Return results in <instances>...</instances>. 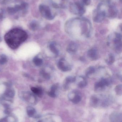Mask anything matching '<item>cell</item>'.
<instances>
[{"label":"cell","mask_w":122,"mask_h":122,"mask_svg":"<svg viewBox=\"0 0 122 122\" xmlns=\"http://www.w3.org/2000/svg\"><path fill=\"white\" fill-rule=\"evenodd\" d=\"M99 0L101 1H104V2H105V1H108L109 0Z\"/></svg>","instance_id":"cell-27"},{"label":"cell","mask_w":122,"mask_h":122,"mask_svg":"<svg viewBox=\"0 0 122 122\" xmlns=\"http://www.w3.org/2000/svg\"><path fill=\"white\" fill-rule=\"evenodd\" d=\"M49 49L55 55L57 56L59 54V51L57 46L55 42H52L49 46Z\"/></svg>","instance_id":"cell-16"},{"label":"cell","mask_w":122,"mask_h":122,"mask_svg":"<svg viewBox=\"0 0 122 122\" xmlns=\"http://www.w3.org/2000/svg\"><path fill=\"white\" fill-rule=\"evenodd\" d=\"M115 61V57L112 54H110L108 55L107 58L105 60L106 63L108 65H111Z\"/></svg>","instance_id":"cell-19"},{"label":"cell","mask_w":122,"mask_h":122,"mask_svg":"<svg viewBox=\"0 0 122 122\" xmlns=\"http://www.w3.org/2000/svg\"><path fill=\"white\" fill-rule=\"evenodd\" d=\"M38 122H42V120H39V121H38Z\"/></svg>","instance_id":"cell-28"},{"label":"cell","mask_w":122,"mask_h":122,"mask_svg":"<svg viewBox=\"0 0 122 122\" xmlns=\"http://www.w3.org/2000/svg\"><path fill=\"white\" fill-rule=\"evenodd\" d=\"M27 38V35L26 32L18 29L9 31L4 37L6 43L12 49L18 48Z\"/></svg>","instance_id":"cell-1"},{"label":"cell","mask_w":122,"mask_h":122,"mask_svg":"<svg viewBox=\"0 0 122 122\" xmlns=\"http://www.w3.org/2000/svg\"><path fill=\"white\" fill-rule=\"evenodd\" d=\"M115 92L118 95H122V84L116 86L115 89Z\"/></svg>","instance_id":"cell-22"},{"label":"cell","mask_w":122,"mask_h":122,"mask_svg":"<svg viewBox=\"0 0 122 122\" xmlns=\"http://www.w3.org/2000/svg\"><path fill=\"white\" fill-rule=\"evenodd\" d=\"M33 62L37 66H39L42 64L43 61L41 59L36 57H35L34 59Z\"/></svg>","instance_id":"cell-23"},{"label":"cell","mask_w":122,"mask_h":122,"mask_svg":"<svg viewBox=\"0 0 122 122\" xmlns=\"http://www.w3.org/2000/svg\"><path fill=\"white\" fill-rule=\"evenodd\" d=\"M81 3L84 5H89L91 3V0H81Z\"/></svg>","instance_id":"cell-25"},{"label":"cell","mask_w":122,"mask_h":122,"mask_svg":"<svg viewBox=\"0 0 122 122\" xmlns=\"http://www.w3.org/2000/svg\"><path fill=\"white\" fill-rule=\"evenodd\" d=\"M108 44L114 47L116 52L120 53L122 51V36L119 33H115L111 34L108 38Z\"/></svg>","instance_id":"cell-4"},{"label":"cell","mask_w":122,"mask_h":122,"mask_svg":"<svg viewBox=\"0 0 122 122\" xmlns=\"http://www.w3.org/2000/svg\"><path fill=\"white\" fill-rule=\"evenodd\" d=\"M14 92L12 90H8L5 93V95L6 97H13L14 96Z\"/></svg>","instance_id":"cell-24"},{"label":"cell","mask_w":122,"mask_h":122,"mask_svg":"<svg viewBox=\"0 0 122 122\" xmlns=\"http://www.w3.org/2000/svg\"><path fill=\"white\" fill-rule=\"evenodd\" d=\"M106 17L104 12L98 9L95 10L93 12V19L95 22L101 23Z\"/></svg>","instance_id":"cell-8"},{"label":"cell","mask_w":122,"mask_h":122,"mask_svg":"<svg viewBox=\"0 0 122 122\" xmlns=\"http://www.w3.org/2000/svg\"><path fill=\"white\" fill-rule=\"evenodd\" d=\"M112 103V99L108 96H98L94 95L90 99V104L93 107H106Z\"/></svg>","instance_id":"cell-2"},{"label":"cell","mask_w":122,"mask_h":122,"mask_svg":"<svg viewBox=\"0 0 122 122\" xmlns=\"http://www.w3.org/2000/svg\"><path fill=\"white\" fill-rule=\"evenodd\" d=\"M70 11L74 14L78 15H82L85 13L84 5L80 2H74L70 5Z\"/></svg>","instance_id":"cell-5"},{"label":"cell","mask_w":122,"mask_h":122,"mask_svg":"<svg viewBox=\"0 0 122 122\" xmlns=\"http://www.w3.org/2000/svg\"><path fill=\"white\" fill-rule=\"evenodd\" d=\"M95 71V69L93 66H90L88 67L86 71V74L87 76L89 77L90 75L94 74Z\"/></svg>","instance_id":"cell-21"},{"label":"cell","mask_w":122,"mask_h":122,"mask_svg":"<svg viewBox=\"0 0 122 122\" xmlns=\"http://www.w3.org/2000/svg\"><path fill=\"white\" fill-rule=\"evenodd\" d=\"M43 8H44V14L45 17L49 20L53 19L55 15L52 13L50 9L48 7H45Z\"/></svg>","instance_id":"cell-15"},{"label":"cell","mask_w":122,"mask_h":122,"mask_svg":"<svg viewBox=\"0 0 122 122\" xmlns=\"http://www.w3.org/2000/svg\"><path fill=\"white\" fill-rule=\"evenodd\" d=\"M75 81H76L77 86L80 88H84L87 85V82L86 79L85 77L82 76H79L77 78H76Z\"/></svg>","instance_id":"cell-12"},{"label":"cell","mask_w":122,"mask_h":122,"mask_svg":"<svg viewBox=\"0 0 122 122\" xmlns=\"http://www.w3.org/2000/svg\"><path fill=\"white\" fill-rule=\"evenodd\" d=\"M68 98L71 102L74 104L79 103L82 100L81 95L79 92L74 90L68 95Z\"/></svg>","instance_id":"cell-7"},{"label":"cell","mask_w":122,"mask_h":122,"mask_svg":"<svg viewBox=\"0 0 122 122\" xmlns=\"http://www.w3.org/2000/svg\"><path fill=\"white\" fill-rule=\"evenodd\" d=\"M58 88V85L57 84L53 85L51 87V90L48 92L49 96L51 97L54 98L57 96V91Z\"/></svg>","instance_id":"cell-14"},{"label":"cell","mask_w":122,"mask_h":122,"mask_svg":"<svg viewBox=\"0 0 122 122\" xmlns=\"http://www.w3.org/2000/svg\"><path fill=\"white\" fill-rule=\"evenodd\" d=\"M97 8L104 12L106 17L114 18L117 16V11L116 7L108 1L100 4Z\"/></svg>","instance_id":"cell-3"},{"label":"cell","mask_w":122,"mask_h":122,"mask_svg":"<svg viewBox=\"0 0 122 122\" xmlns=\"http://www.w3.org/2000/svg\"><path fill=\"white\" fill-rule=\"evenodd\" d=\"M6 58H5L4 56H1V59H0V64H3L5 63L6 62Z\"/></svg>","instance_id":"cell-26"},{"label":"cell","mask_w":122,"mask_h":122,"mask_svg":"<svg viewBox=\"0 0 122 122\" xmlns=\"http://www.w3.org/2000/svg\"><path fill=\"white\" fill-rule=\"evenodd\" d=\"M87 56L92 60L95 61L98 59L99 56L98 51L95 48H92L88 51Z\"/></svg>","instance_id":"cell-11"},{"label":"cell","mask_w":122,"mask_h":122,"mask_svg":"<svg viewBox=\"0 0 122 122\" xmlns=\"http://www.w3.org/2000/svg\"><path fill=\"white\" fill-rule=\"evenodd\" d=\"M110 81L108 79L102 78L95 84V90L96 92H100L110 84Z\"/></svg>","instance_id":"cell-6"},{"label":"cell","mask_w":122,"mask_h":122,"mask_svg":"<svg viewBox=\"0 0 122 122\" xmlns=\"http://www.w3.org/2000/svg\"><path fill=\"white\" fill-rule=\"evenodd\" d=\"M31 90L34 94L39 97L41 96L43 94L42 90L40 88L33 87L31 88Z\"/></svg>","instance_id":"cell-20"},{"label":"cell","mask_w":122,"mask_h":122,"mask_svg":"<svg viewBox=\"0 0 122 122\" xmlns=\"http://www.w3.org/2000/svg\"><path fill=\"white\" fill-rule=\"evenodd\" d=\"M57 66L59 69L64 72H66L71 70V66L68 64L65 59H61L58 62Z\"/></svg>","instance_id":"cell-9"},{"label":"cell","mask_w":122,"mask_h":122,"mask_svg":"<svg viewBox=\"0 0 122 122\" xmlns=\"http://www.w3.org/2000/svg\"><path fill=\"white\" fill-rule=\"evenodd\" d=\"M110 122H122V114L120 112H115L110 116Z\"/></svg>","instance_id":"cell-10"},{"label":"cell","mask_w":122,"mask_h":122,"mask_svg":"<svg viewBox=\"0 0 122 122\" xmlns=\"http://www.w3.org/2000/svg\"><path fill=\"white\" fill-rule=\"evenodd\" d=\"M27 112L28 116L30 117H35V115L36 114V110L31 106H28L27 107Z\"/></svg>","instance_id":"cell-17"},{"label":"cell","mask_w":122,"mask_h":122,"mask_svg":"<svg viewBox=\"0 0 122 122\" xmlns=\"http://www.w3.org/2000/svg\"><path fill=\"white\" fill-rule=\"evenodd\" d=\"M78 46L76 43L72 42L68 45L67 48V51L71 54L76 53L78 50Z\"/></svg>","instance_id":"cell-13"},{"label":"cell","mask_w":122,"mask_h":122,"mask_svg":"<svg viewBox=\"0 0 122 122\" xmlns=\"http://www.w3.org/2000/svg\"><path fill=\"white\" fill-rule=\"evenodd\" d=\"M76 77H75L69 76L66 77L65 80V84H64V87L65 88H67L69 86V84L70 83H73L75 81Z\"/></svg>","instance_id":"cell-18"}]
</instances>
